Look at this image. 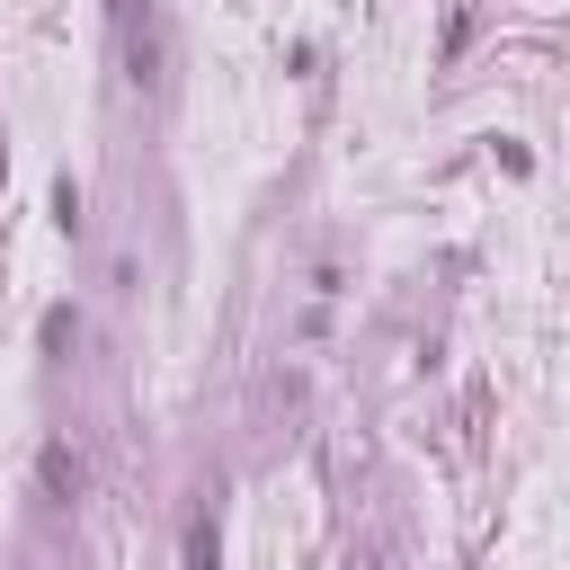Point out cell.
Wrapping results in <instances>:
<instances>
[{"label":"cell","instance_id":"1","mask_svg":"<svg viewBox=\"0 0 570 570\" xmlns=\"http://www.w3.org/2000/svg\"><path fill=\"white\" fill-rule=\"evenodd\" d=\"M107 45H116V80L125 98L160 107L169 98V71H178V27L160 0H107Z\"/></svg>","mask_w":570,"mask_h":570},{"label":"cell","instance_id":"2","mask_svg":"<svg viewBox=\"0 0 570 570\" xmlns=\"http://www.w3.org/2000/svg\"><path fill=\"white\" fill-rule=\"evenodd\" d=\"M36 472H45V499H62V508H80V499H89V463H80V445H71V436H45Z\"/></svg>","mask_w":570,"mask_h":570},{"label":"cell","instance_id":"3","mask_svg":"<svg viewBox=\"0 0 570 570\" xmlns=\"http://www.w3.org/2000/svg\"><path fill=\"white\" fill-rule=\"evenodd\" d=\"M214 552H223V543H214V490H205V499L187 508V543H178V570H214Z\"/></svg>","mask_w":570,"mask_h":570},{"label":"cell","instance_id":"4","mask_svg":"<svg viewBox=\"0 0 570 570\" xmlns=\"http://www.w3.org/2000/svg\"><path fill=\"white\" fill-rule=\"evenodd\" d=\"M53 223H62V232H80V223H89V214H80V187H71V178H53Z\"/></svg>","mask_w":570,"mask_h":570},{"label":"cell","instance_id":"5","mask_svg":"<svg viewBox=\"0 0 570 570\" xmlns=\"http://www.w3.org/2000/svg\"><path fill=\"white\" fill-rule=\"evenodd\" d=\"M71 338H80V321H71V312L53 303V312H45V347H71Z\"/></svg>","mask_w":570,"mask_h":570},{"label":"cell","instance_id":"6","mask_svg":"<svg viewBox=\"0 0 570 570\" xmlns=\"http://www.w3.org/2000/svg\"><path fill=\"white\" fill-rule=\"evenodd\" d=\"M0 178H9V142H0Z\"/></svg>","mask_w":570,"mask_h":570}]
</instances>
